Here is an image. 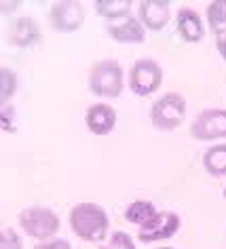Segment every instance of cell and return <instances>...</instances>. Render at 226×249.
Listing matches in <instances>:
<instances>
[{
	"label": "cell",
	"mask_w": 226,
	"mask_h": 249,
	"mask_svg": "<svg viewBox=\"0 0 226 249\" xmlns=\"http://www.w3.org/2000/svg\"><path fill=\"white\" fill-rule=\"evenodd\" d=\"M15 7H19V2H2V11H11Z\"/></svg>",
	"instance_id": "obj_23"
},
{
	"label": "cell",
	"mask_w": 226,
	"mask_h": 249,
	"mask_svg": "<svg viewBox=\"0 0 226 249\" xmlns=\"http://www.w3.org/2000/svg\"><path fill=\"white\" fill-rule=\"evenodd\" d=\"M106 32L112 40L121 42V45H142L146 40V28L137 17H127L121 21H112L106 26Z\"/></svg>",
	"instance_id": "obj_11"
},
{
	"label": "cell",
	"mask_w": 226,
	"mask_h": 249,
	"mask_svg": "<svg viewBox=\"0 0 226 249\" xmlns=\"http://www.w3.org/2000/svg\"><path fill=\"white\" fill-rule=\"evenodd\" d=\"M99 249H135V243L127 232L116 230V232H112L110 241L106 243V245H102Z\"/></svg>",
	"instance_id": "obj_19"
},
{
	"label": "cell",
	"mask_w": 226,
	"mask_h": 249,
	"mask_svg": "<svg viewBox=\"0 0 226 249\" xmlns=\"http://www.w3.org/2000/svg\"><path fill=\"white\" fill-rule=\"evenodd\" d=\"M156 213H159V209L154 207L152 201L140 198V201H133L127 205V209H125V220L142 228V226H146L148 222H152Z\"/></svg>",
	"instance_id": "obj_14"
},
{
	"label": "cell",
	"mask_w": 226,
	"mask_h": 249,
	"mask_svg": "<svg viewBox=\"0 0 226 249\" xmlns=\"http://www.w3.org/2000/svg\"><path fill=\"white\" fill-rule=\"evenodd\" d=\"M87 11L85 4L78 0H64V2H55L49 11V21L51 28L59 34H72L78 32L85 23Z\"/></svg>",
	"instance_id": "obj_6"
},
{
	"label": "cell",
	"mask_w": 226,
	"mask_h": 249,
	"mask_svg": "<svg viewBox=\"0 0 226 249\" xmlns=\"http://www.w3.org/2000/svg\"><path fill=\"white\" fill-rule=\"evenodd\" d=\"M85 124L93 135H110L116 127V110L110 104H93L85 112Z\"/></svg>",
	"instance_id": "obj_10"
},
{
	"label": "cell",
	"mask_w": 226,
	"mask_h": 249,
	"mask_svg": "<svg viewBox=\"0 0 226 249\" xmlns=\"http://www.w3.org/2000/svg\"><path fill=\"white\" fill-rule=\"evenodd\" d=\"M216 45H218V53H220V57H222V59L226 61V32L218 36V38H216Z\"/></svg>",
	"instance_id": "obj_22"
},
{
	"label": "cell",
	"mask_w": 226,
	"mask_h": 249,
	"mask_svg": "<svg viewBox=\"0 0 226 249\" xmlns=\"http://www.w3.org/2000/svg\"><path fill=\"white\" fill-rule=\"evenodd\" d=\"M15 91H17V74L9 70V68H2L0 70V99H2V104L11 102Z\"/></svg>",
	"instance_id": "obj_18"
},
{
	"label": "cell",
	"mask_w": 226,
	"mask_h": 249,
	"mask_svg": "<svg viewBox=\"0 0 226 249\" xmlns=\"http://www.w3.org/2000/svg\"><path fill=\"white\" fill-rule=\"evenodd\" d=\"M70 228L87 243H102L108 236L110 220L106 209L97 203H78L70 211Z\"/></svg>",
	"instance_id": "obj_1"
},
{
	"label": "cell",
	"mask_w": 226,
	"mask_h": 249,
	"mask_svg": "<svg viewBox=\"0 0 226 249\" xmlns=\"http://www.w3.org/2000/svg\"><path fill=\"white\" fill-rule=\"evenodd\" d=\"M0 249H23L21 236L15 232V228H2V232H0Z\"/></svg>",
	"instance_id": "obj_20"
},
{
	"label": "cell",
	"mask_w": 226,
	"mask_h": 249,
	"mask_svg": "<svg viewBox=\"0 0 226 249\" xmlns=\"http://www.w3.org/2000/svg\"><path fill=\"white\" fill-rule=\"evenodd\" d=\"M224 198H226V188H224Z\"/></svg>",
	"instance_id": "obj_25"
},
{
	"label": "cell",
	"mask_w": 226,
	"mask_h": 249,
	"mask_svg": "<svg viewBox=\"0 0 226 249\" xmlns=\"http://www.w3.org/2000/svg\"><path fill=\"white\" fill-rule=\"evenodd\" d=\"M125 87V72L116 59H102L89 70V89L97 97H121Z\"/></svg>",
	"instance_id": "obj_2"
},
{
	"label": "cell",
	"mask_w": 226,
	"mask_h": 249,
	"mask_svg": "<svg viewBox=\"0 0 226 249\" xmlns=\"http://www.w3.org/2000/svg\"><path fill=\"white\" fill-rule=\"evenodd\" d=\"M175 26H178L180 38L188 42V45H197L205 36L203 19H201V15L190 7H182L178 11V15H175Z\"/></svg>",
	"instance_id": "obj_13"
},
{
	"label": "cell",
	"mask_w": 226,
	"mask_h": 249,
	"mask_svg": "<svg viewBox=\"0 0 226 249\" xmlns=\"http://www.w3.org/2000/svg\"><path fill=\"white\" fill-rule=\"evenodd\" d=\"M137 19L150 32H161L171 19V4L165 0H144L137 4Z\"/></svg>",
	"instance_id": "obj_9"
},
{
	"label": "cell",
	"mask_w": 226,
	"mask_h": 249,
	"mask_svg": "<svg viewBox=\"0 0 226 249\" xmlns=\"http://www.w3.org/2000/svg\"><path fill=\"white\" fill-rule=\"evenodd\" d=\"M182 226V220L178 213L173 211H159L152 222H148L146 226L140 228L137 239L140 243H156V241H165L178 232Z\"/></svg>",
	"instance_id": "obj_8"
},
{
	"label": "cell",
	"mask_w": 226,
	"mask_h": 249,
	"mask_svg": "<svg viewBox=\"0 0 226 249\" xmlns=\"http://www.w3.org/2000/svg\"><path fill=\"white\" fill-rule=\"evenodd\" d=\"M19 226L28 236L36 241H49L59 232V215L49 207H26L19 213Z\"/></svg>",
	"instance_id": "obj_4"
},
{
	"label": "cell",
	"mask_w": 226,
	"mask_h": 249,
	"mask_svg": "<svg viewBox=\"0 0 226 249\" xmlns=\"http://www.w3.org/2000/svg\"><path fill=\"white\" fill-rule=\"evenodd\" d=\"M34 249H72V245H70V241L68 239H49V241H40L38 245H36Z\"/></svg>",
	"instance_id": "obj_21"
},
{
	"label": "cell",
	"mask_w": 226,
	"mask_h": 249,
	"mask_svg": "<svg viewBox=\"0 0 226 249\" xmlns=\"http://www.w3.org/2000/svg\"><path fill=\"white\" fill-rule=\"evenodd\" d=\"M156 249H173V247H156Z\"/></svg>",
	"instance_id": "obj_24"
},
{
	"label": "cell",
	"mask_w": 226,
	"mask_h": 249,
	"mask_svg": "<svg viewBox=\"0 0 226 249\" xmlns=\"http://www.w3.org/2000/svg\"><path fill=\"white\" fill-rule=\"evenodd\" d=\"M190 135L199 142H213L226 138V110L224 108H207L199 112L194 118Z\"/></svg>",
	"instance_id": "obj_7"
},
{
	"label": "cell",
	"mask_w": 226,
	"mask_h": 249,
	"mask_svg": "<svg viewBox=\"0 0 226 249\" xmlns=\"http://www.w3.org/2000/svg\"><path fill=\"white\" fill-rule=\"evenodd\" d=\"M127 83L133 95L148 97L159 91V87L163 85V68L152 57H142L131 66Z\"/></svg>",
	"instance_id": "obj_5"
},
{
	"label": "cell",
	"mask_w": 226,
	"mask_h": 249,
	"mask_svg": "<svg viewBox=\"0 0 226 249\" xmlns=\"http://www.w3.org/2000/svg\"><path fill=\"white\" fill-rule=\"evenodd\" d=\"M203 167L211 178H226V144L207 148L203 154Z\"/></svg>",
	"instance_id": "obj_16"
},
{
	"label": "cell",
	"mask_w": 226,
	"mask_h": 249,
	"mask_svg": "<svg viewBox=\"0 0 226 249\" xmlns=\"http://www.w3.org/2000/svg\"><path fill=\"white\" fill-rule=\"evenodd\" d=\"M131 7L133 4L129 0H97L95 2V13L104 19H108V23L112 21H121L131 17Z\"/></svg>",
	"instance_id": "obj_15"
},
{
	"label": "cell",
	"mask_w": 226,
	"mask_h": 249,
	"mask_svg": "<svg viewBox=\"0 0 226 249\" xmlns=\"http://www.w3.org/2000/svg\"><path fill=\"white\" fill-rule=\"evenodd\" d=\"M42 40L40 28L32 17H19L11 23L9 28V42L17 49H30L36 47Z\"/></svg>",
	"instance_id": "obj_12"
},
{
	"label": "cell",
	"mask_w": 226,
	"mask_h": 249,
	"mask_svg": "<svg viewBox=\"0 0 226 249\" xmlns=\"http://www.w3.org/2000/svg\"><path fill=\"white\" fill-rule=\"evenodd\" d=\"M205 15L213 34L220 36L226 32V0H213V2H209L205 9Z\"/></svg>",
	"instance_id": "obj_17"
},
{
	"label": "cell",
	"mask_w": 226,
	"mask_h": 249,
	"mask_svg": "<svg viewBox=\"0 0 226 249\" xmlns=\"http://www.w3.org/2000/svg\"><path fill=\"white\" fill-rule=\"evenodd\" d=\"M186 118V99L182 93L169 91L150 108V123L156 131H175Z\"/></svg>",
	"instance_id": "obj_3"
}]
</instances>
